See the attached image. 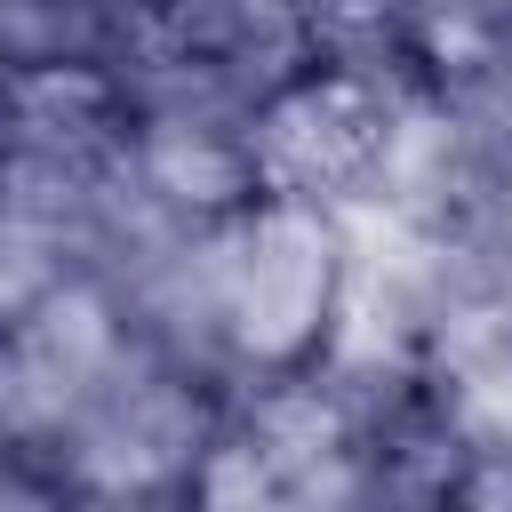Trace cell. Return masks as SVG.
<instances>
[{"instance_id":"cell-3","label":"cell","mask_w":512,"mask_h":512,"mask_svg":"<svg viewBox=\"0 0 512 512\" xmlns=\"http://www.w3.org/2000/svg\"><path fill=\"white\" fill-rule=\"evenodd\" d=\"M472 512H512V464H488V472H480Z\"/></svg>"},{"instance_id":"cell-1","label":"cell","mask_w":512,"mask_h":512,"mask_svg":"<svg viewBox=\"0 0 512 512\" xmlns=\"http://www.w3.org/2000/svg\"><path fill=\"white\" fill-rule=\"evenodd\" d=\"M336 288V240L304 208H272L224 240V304H232V344L248 352H304L328 320Z\"/></svg>"},{"instance_id":"cell-2","label":"cell","mask_w":512,"mask_h":512,"mask_svg":"<svg viewBox=\"0 0 512 512\" xmlns=\"http://www.w3.org/2000/svg\"><path fill=\"white\" fill-rule=\"evenodd\" d=\"M56 296V272H48V224L32 216H0V320H24Z\"/></svg>"}]
</instances>
